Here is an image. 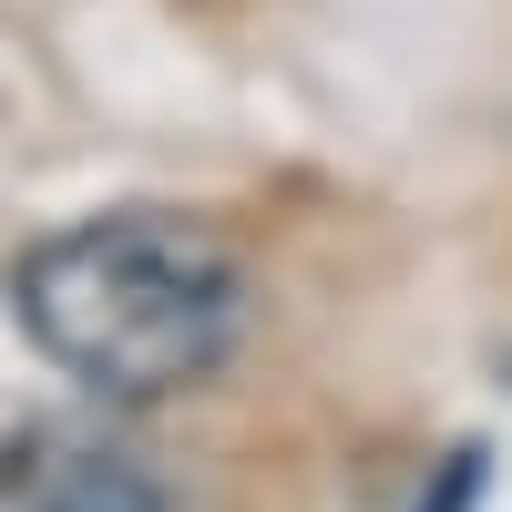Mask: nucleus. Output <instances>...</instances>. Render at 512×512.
<instances>
[{
    "label": "nucleus",
    "mask_w": 512,
    "mask_h": 512,
    "mask_svg": "<svg viewBox=\"0 0 512 512\" xmlns=\"http://www.w3.org/2000/svg\"><path fill=\"white\" fill-rule=\"evenodd\" d=\"M31 512H175V502L134 451H62L31 482Z\"/></svg>",
    "instance_id": "nucleus-2"
},
{
    "label": "nucleus",
    "mask_w": 512,
    "mask_h": 512,
    "mask_svg": "<svg viewBox=\"0 0 512 512\" xmlns=\"http://www.w3.org/2000/svg\"><path fill=\"white\" fill-rule=\"evenodd\" d=\"M472 502H482V451H451L441 492H420V512H472Z\"/></svg>",
    "instance_id": "nucleus-3"
},
{
    "label": "nucleus",
    "mask_w": 512,
    "mask_h": 512,
    "mask_svg": "<svg viewBox=\"0 0 512 512\" xmlns=\"http://www.w3.org/2000/svg\"><path fill=\"white\" fill-rule=\"evenodd\" d=\"M11 318L93 400H164L236 349L246 277L205 226L123 205V216H82L21 256Z\"/></svg>",
    "instance_id": "nucleus-1"
}]
</instances>
